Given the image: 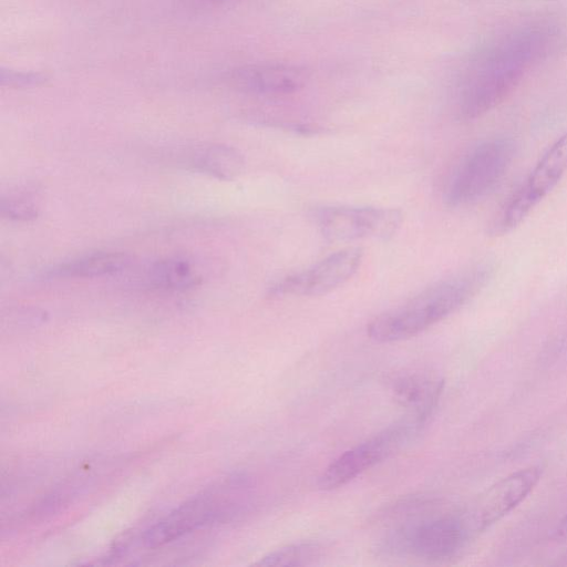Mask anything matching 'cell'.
<instances>
[{"instance_id":"6da1fadb","label":"cell","mask_w":567,"mask_h":567,"mask_svg":"<svg viewBox=\"0 0 567 567\" xmlns=\"http://www.w3.org/2000/svg\"><path fill=\"white\" fill-rule=\"evenodd\" d=\"M389 528L377 543L379 554L443 561L466 547L476 530L465 509H444L424 495L403 499L385 514Z\"/></svg>"},{"instance_id":"7a4b0ae2","label":"cell","mask_w":567,"mask_h":567,"mask_svg":"<svg viewBox=\"0 0 567 567\" xmlns=\"http://www.w3.org/2000/svg\"><path fill=\"white\" fill-rule=\"evenodd\" d=\"M493 272V264L481 262L430 285L370 321L367 327L369 338L379 343H389L427 330L467 303L487 284Z\"/></svg>"},{"instance_id":"3957f363","label":"cell","mask_w":567,"mask_h":567,"mask_svg":"<svg viewBox=\"0 0 567 567\" xmlns=\"http://www.w3.org/2000/svg\"><path fill=\"white\" fill-rule=\"evenodd\" d=\"M252 504L250 481L241 475L229 476L154 524L144 533L143 543L150 548L162 546L199 527L234 519L247 513Z\"/></svg>"},{"instance_id":"277c9868","label":"cell","mask_w":567,"mask_h":567,"mask_svg":"<svg viewBox=\"0 0 567 567\" xmlns=\"http://www.w3.org/2000/svg\"><path fill=\"white\" fill-rule=\"evenodd\" d=\"M516 144L509 137L480 142L461 159L444 190L450 207H462L487 196L512 165Z\"/></svg>"},{"instance_id":"5b68a950","label":"cell","mask_w":567,"mask_h":567,"mask_svg":"<svg viewBox=\"0 0 567 567\" xmlns=\"http://www.w3.org/2000/svg\"><path fill=\"white\" fill-rule=\"evenodd\" d=\"M567 171V132L542 155L529 175L512 194L491 224L495 236L515 229L556 187Z\"/></svg>"},{"instance_id":"8992f818","label":"cell","mask_w":567,"mask_h":567,"mask_svg":"<svg viewBox=\"0 0 567 567\" xmlns=\"http://www.w3.org/2000/svg\"><path fill=\"white\" fill-rule=\"evenodd\" d=\"M409 416L334 458L319 476V488L323 491L339 488L401 450L424 424Z\"/></svg>"},{"instance_id":"52a82bcc","label":"cell","mask_w":567,"mask_h":567,"mask_svg":"<svg viewBox=\"0 0 567 567\" xmlns=\"http://www.w3.org/2000/svg\"><path fill=\"white\" fill-rule=\"evenodd\" d=\"M524 68L478 54L458 89L456 109L461 118L474 120L502 103L517 86Z\"/></svg>"},{"instance_id":"ba28073f","label":"cell","mask_w":567,"mask_h":567,"mask_svg":"<svg viewBox=\"0 0 567 567\" xmlns=\"http://www.w3.org/2000/svg\"><path fill=\"white\" fill-rule=\"evenodd\" d=\"M313 221L329 241L388 239L400 228V209L377 206L330 205L313 210Z\"/></svg>"},{"instance_id":"9c48e42d","label":"cell","mask_w":567,"mask_h":567,"mask_svg":"<svg viewBox=\"0 0 567 567\" xmlns=\"http://www.w3.org/2000/svg\"><path fill=\"white\" fill-rule=\"evenodd\" d=\"M362 259L361 247L337 250L301 271L282 277L271 285L269 295L275 297L327 295L347 282L358 271Z\"/></svg>"},{"instance_id":"30bf717a","label":"cell","mask_w":567,"mask_h":567,"mask_svg":"<svg viewBox=\"0 0 567 567\" xmlns=\"http://www.w3.org/2000/svg\"><path fill=\"white\" fill-rule=\"evenodd\" d=\"M542 475L539 466L519 470L499 480L466 508L476 533L498 522L514 509L535 487Z\"/></svg>"},{"instance_id":"8fae6325","label":"cell","mask_w":567,"mask_h":567,"mask_svg":"<svg viewBox=\"0 0 567 567\" xmlns=\"http://www.w3.org/2000/svg\"><path fill=\"white\" fill-rule=\"evenodd\" d=\"M310 71L290 63H255L234 69L228 81L236 90L258 96H282L302 90Z\"/></svg>"},{"instance_id":"7c38bea8","label":"cell","mask_w":567,"mask_h":567,"mask_svg":"<svg viewBox=\"0 0 567 567\" xmlns=\"http://www.w3.org/2000/svg\"><path fill=\"white\" fill-rule=\"evenodd\" d=\"M177 162L187 169L219 181H233L245 169V158L235 147L220 143H200L182 148Z\"/></svg>"},{"instance_id":"4fadbf2b","label":"cell","mask_w":567,"mask_h":567,"mask_svg":"<svg viewBox=\"0 0 567 567\" xmlns=\"http://www.w3.org/2000/svg\"><path fill=\"white\" fill-rule=\"evenodd\" d=\"M443 385L442 379L415 373L398 378L392 392L398 404L425 423L439 402Z\"/></svg>"},{"instance_id":"5bb4252c","label":"cell","mask_w":567,"mask_h":567,"mask_svg":"<svg viewBox=\"0 0 567 567\" xmlns=\"http://www.w3.org/2000/svg\"><path fill=\"white\" fill-rule=\"evenodd\" d=\"M130 257L117 251H95L58 264L45 270V278H95L116 275L130 265Z\"/></svg>"},{"instance_id":"9a60e30c","label":"cell","mask_w":567,"mask_h":567,"mask_svg":"<svg viewBox=\"0 0 567 567\" xmlns=\"http://www.w3.org/2000/svg\"><path fill=\"white\" fill-rule=\"evenodd\" d=\"M199 276L189 260L167 257L155 261L145 274L147 287L161 291H182L197 285Z\"/></svg>"},{"instance_id":"2e32d148","label":"cell","mask_w":567,"mask_h":567,"mask_svg":"<svg viewBox=\"0 0 567 567\" xmlns=\"http://www.w3.org/2000/svg\"><path fill=\"white\" fill-rule=\"evenodd\" d=\"M323 549L319 543L291 544L266 554L255 565L266 567L313 565L322 558Z\"/></svg>"},{"instance_id":"e0dca14e","label":"cell","mask_w":567,"mask_h":567,"mask_svg":"<svg viewBox=\"0 0 567 567\" xmlns=\"http://www.w3.org/2000/svg\"><path fill=\"white\" fill-rule=\"evenodd\" d=\"M1 215L14 221H28L39 215L38 202L29 190H18L1 197Z\"/></svg>"},{"instance_id":"ac0fdd59","label":"cell","mask_w":567,"mask_h":567,"mask_svg":"<svg viewBox=\"0 0 567 567\" xmlns=\"http://www.w3.org/2000/svg\"><path fill=\"white\" fill-rule=\"evenodd\" d=\"M48 75L35 71H20L2 66L0 70V82L8 87H32L39 86L48 81Z\"/></svg>"},{"instance_id":"d6986e66","label":"cell","mask_w":567,"mask_h":567,"mask_svg":"<svg viewBox=\"0 0 567 567\" xmlns=\"http://www.w3.org/2000/svg\"><path fill=\"white\" fill-rule=\"evenodd\" d=\"M239 0H183L184 6L195 12H212L231 7Z\"/></svg>"},{"instance_id":"ffe728a7","label":"cell","mask_w":567,"mask_h":567,"mask_svg":"<svg viewBox=\"0 0 567 567\" xmlns=\"http://www.w3.org/2000/svg\"><path fill=\"white\" fill-rule=\"evenodd\" d=\"M555 535L559 539L567 540V515L558 524Z\"/></svg>"}]
</instances>
